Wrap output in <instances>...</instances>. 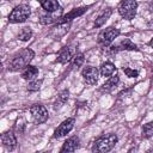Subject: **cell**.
<instances>
[{"label": "cell", "instance_id": "obj_12", "mask_svg": "<svg viewBox=\"0 0 153 153\" xmlns=\"http://www.w3.org/2000/svg\"><path fill=\"white\" fill-rule=\"evenodd\" d=\"M62 17V8L55 11V12H47V14H42L39 17V23L42 25H50L54 23H57L59 19Z\"/></svg>", "mask_w": 153, "mask_h": 153}, {"label": "cell", "instance_id": "obj_19", "mask_svg": "<svg viewBox=\"0 0 153 153\" xmlns=\"http://www.w3.org/2000/svg\"><path fill=\"white\" fill-rule=\"evenodd\" d=\"M118 81H120V76H118V74L111 75V76H110V78L102 85L100 91H103V92H110L111 90L115 88V86L118 84Z\"/></svg>", "mask_w": 153, "mask_h": 153}, {"label": "cell", "instance_id": "obj_8", "mask_svg": "<svg viewBox=\"0 0 153 153\" xmlns=\"http://www.w3.org/2000/svg\"><path fill=\"white\" fill-rule=\"evenodd\" d=\"M81 76L87 85H96L99 78V72L93 66H86L81 71Z\"/></svg>", "mask_w": 153, "mask_h": 153}, {"label": "cell", "instance_id": "obj_6", "mask_svg": "<svg viewBox=\"0 0 153 153\" xmlns=\"http://www.w3.org/2000/svg\"><path fill=\"white\" fill-rule=\"evenodd\" d=\"M30 114H31L32 120H33V122L36 124L44 123L48 120V117H49L47 108L44 105H42V104H33L30 108Z\"/></svg>", "mask_w": 153, "mask_h": 153}, {"label": "cell", "instance_id": "obj_4", "mask_svg": "<svg viewBox=\"0 0 153 153\" xmlns=\"http://www.w3.org/2000/svg\"><path fill=\"white\" fill-rule=\"evenodd\" d=\"M30 13H31L30 6L26 4H22V5L16 6L11 11V13L8 14V20H10V23H14V24L24 23L30 17Z\"/></svg>", "mask_w": 153, "mask_h": 153}, {"label": "cell", "instance_id": "obj_23", "mask_svg": "<svg viewBox=\"0 0 153 153\" xmlns=\"http://www.w3.org/2000/svg\"><path fill=\"white\" fill-rule=\"evenodd\" d=\"M152 136H153V121L143 124V127H142V137L149 139Z\"/></svg>", "mask_w": 153, "mask_h": 153}, {"label": "cell", "instance_id": "obj_25", "mask_svg": "<svg viewBox=\"0 0 153 153\" xmlns=\"http://www.w3.org/2000/svg\"><path fill=\"white\" fill-rule=\"evenodd\" d=\"M82 63H84V55H82V54H78V55L74 57L72 66H73L74 68H79Z\"/></svg>", "mask_w": 153, "mask_h": 153}, {"label": "cell", "instance_id": "obj_27", "mask_svg": "<svg viewBox=\"0 0 153 153\" xmlns=\"http://www.w3.org/2000/svg\"><path fill=\"white\" fill-rule=\"evenodd\" d=\"M147 27L151 29V30H153V19H151V20L147 23Z\"/></svg>", "mask_w": 153, "mask_h": 153}, {"label": "cell", "instance_id": "obj_13", "mask_svg": "<svg viewBox=\"0 0 153 153\" xmlns=\"http://www.w3.org/2000/svg\"><path fill=\"white\" fill-rule=\"evenodd\" d=\"M111 50L112 51H121V50H130V51H137L139 48L136 47V44H134L129 38H123L121 39L117 44L112 45L111 47Z\"/></svg>", "mask_w": 153, "mask_h": 153}, {"label": "cell", "instance_id": "obj_24", "mask_svg": "<svg viewBox=\"0 0 153 153\" xmlns=\"http://www.w3.org/2000/svg\"><path fill=\"white\" fill-rule=\"evenodd\" d=\"M42 82H43V80H42V79H39V80H38V79L30 80V81H29V84H27V90H29L30 92L37 91V90H39V87H41Z\"/></svg>", "mask_w": 153, "mask_h": 153}, {"label": "cell", "instance_id": "obj_16", "mask_svg": "<svg viewBox=\"0 0 153 153\" xmlns=\"http://www.w3.org/2000/svg\"><path fill=\"white\" fill-rule=\"evenodd\" d=\"M38 73H39V71H38L37 67L27 65V66L22 71V78H23L24 80H29V81H30V80L36 79V76L38 75Z\"/></svg>", "mask_w": 153, "mask_h": 153}, {"label": "cell", "instance_id": "obj_7", "mask_svg": "<svg viewBox=\"0 0 153 153\" xmlns=\"http://www.w3.org/2000/svg\"><path fill=\"white\" fill-rule=\"evenodd\" d=\"M75 54H76V45H73V44L66 45L59 51V54L56 56V62L62 63V65L68 63L75 57Z\"/></svg>", "mask_w": 153, "mask_h": 153}, {"label": "cell", "instance_id": "obj_2", "mask_svg": "<svg viewBox=\"0 0 153 153\" xmlns=\"http://www.w3.org/2000/svg\"><path fill=\"white\" fill-rule=\"evenodd\" d=\"M117 141H118V137L116 134H114V133L104 134V135L99 136L98 139H96V141L93 142V146H92V152H99V153L109 152L115 147Z\"/></svg>", "mask_w": 153, "mask_h": 153}, {"label": "cell", "instance_id": "obj_10", "mask_svg": "<svg viewBox=\"0 0 153 153\" xmlns=\"http://www.w3.org/2000/svg\"><path fill=\"white\" fill-rule=\"evenodd\" d=\"M1 142L2 146L7 151H14L17 147V137L13 133V130H7L1 135Z\"/></svg>", "mask_w": 153, "mask_h": 153}, {"label": "cell", "instance_id": "obj_3", "mask_svg": "<svg viewBox=\"0 0 153 153\" xmlns=\"http://www.w3.org/2000/svg\"><path fill=\"white\" fill-rule=\"evenodd\" d=\"M136 10H137L136 0H122L117 6V11L120 16L127 20L134 19V17L136 16Z\"/></svg>", "mask_w": 153, "mask_h": 153}, {"label": "cell", "instance_id": "obj_21", "mask_svg": "<svg viewBox=\"0 0 153 153\" xmlns=\"http://www.w3.org/2000/svg\"><path fill=\"white\" fill-rule=\"evenodd\" d=\"M68 97H69V91L68 90H63L59 93L55 103H54V110H59L67 100H68Z\"/></svg>", "mask_w": 153, "mask_h": 153}, {"label": "cell", "instance_id": "obj_5", "mask_svg": "<svg viewBox=\"0 0 153 153\" xmlns=\"http://www.w3.org/2000/svg\"><path fill=\"white\" fill-rule=\"evenodd\" d=\"M121 31L117 29V27H114V26H109L104 30H102L99 33H98V43L102 45V47H109L111 45V43L120 36Z\"/></svg>", "mask_w": 153, "mask_h": 153}, {"label": "cell", "instance_id": "obj_28", "mask_svg": "<svg viewBox=\"0 0 153 153\" xmlns=\"http://www.w3.org/2000/svg\"><path fill=\"white\" fill-rule=\"evenodd\" d=\"M148 44H149V45H151V47H152V48H153V38H152V39H151V41H149V43H148Z\"/></svg>", "mask_w": 153, "mask_h": 153}, {"label": "cell", "instance_id": "obj_26", "mask_svg": "<svg viewBox=\"0 0 153 153\" xmlns=\"http://www.w3.org/2000/svg\"><path fill=\"white\" fill-rule=\"evenodd\" d=\"M123 72L124 74L128 76V78H136L139 75V71L136 69H133V68H129V67H123Z\"/></svg>", "mask_w": 153, "mask_h": 153}, {"label": "cell", "instance_id": "obj_1", "mask_svg": "<svg viewBox=\"0 0 153 153\" xmlns=\"http://www.w3.org/2000/svg\"><path fill=\"white\" fill-rule=\"evenodd\" d=\"M35 57V51L30 48H24L17 51L8 62V69L12 72L23 71Z\"/></svg>", "mask_w": 153, "mask_h": 153}, {"label": "cell", "instance_id": "obj_22", "mask_svg": "<svg viewBox=\"0 0 153 153\" xmlns=\"http://www.w3.org/2000/svg\"><path fill=\"white\" fill-rule=\"evenodd\" d=\"M17 37H18V39H20V41H23V42L29 41V39L32 37V30H31V27H30V26H24V27H22L20 31L18 32Z\"/></svg>", "mask_w": 153, "mask_h": 153}, {"label": "cell", "instance_id": "obj_15", "mask_svg": "<svg viewBox=\"0 0 153 153\" xmlns=\"http://www.w3.org/2000/svg\"><path fill=\"white\" fill-rule=\"evenodd\" d=\"M79 147V137L78 136H71L69 139H67L65 141V143L62 145L60 152H74L76 148Z\"/></svg>", "mask_w": 153, "mask_h": 153}, {"label": "cell", "instance_id": "obj_18", "mask_svg": "<svg viewBox=\"0 0 153 153\" xmlns=\"http://www.w3.org/2000/svg\"><path fill=\"white\" fill-rule=\"evenodd\" d=\"M41 4V7L45 11V12H55L57 10H60V4L57 2V0H38Z\"/></svg>", "mask_w": 153, "mask_h": 153}, {"label": "cell", "instance_id": "obj_9", "mask_svg": "<svg viewBox=\"0 0 153 153\" xmlns=\"http://www.w3.org/2000/svg\"><path fill=\"white\" fill-rule=\"evenodd\" d=\"M74 123H75V120L73 118V117H71V118H67V120H65L56 129H55V131H54V137L55 139H60V137H62V136H65V135H67L73 128H74Z\"/></svg>", "mask_w": 153, "mask_h": 153}, {"label": "cell", "instance_id": "obj_11", "mask_svg": "<svg viewBox=\"0 0 153 153\" xmlns=\"http://www.w3.org/2000/svg\"><path fill=\"white\" fill-rule=\"evenodd\" d=\"M90 8V6H84V7H78V8H73L72 11H69L67 14L62 16L57 23H71L73 19H75L76 17L82 16L87 10Z\"/></svg>", "mask_w": 153, "mask_h": 153}, {"label": "cell", "instance_id": "obj_20", "mask_svg": "<svg viewBox=\"0 0 153 153\" xmlns=\"http://www.w3.org/2000/svg\"><path fill=\"white\" fill-rule=\"evenodd\" d=\"M116 71V67L112 62L110 61H105L100 65L99 67V73L102 76H111L114 74V72Z\"/></svg>", "mask_w": 153, "mask_h": 153}, {"label": "cell", "instance_id": "obj_17", "mask_svg": "<svg viewBox=\"0 0 153 153\" xmlns=\"http://www.w3.org/2000/svg\"><path fill=\"white\" fill-rule=\"evenodd\" d=\"M111 14H112V8H111V7L104 8V10L102 11V13L96 18V20H94V26H96V27H100L102 25H104L105 22L110 18Z\"/></svg>", "mask_w": 153, "mask_h": 153}, {"label": "cell", "instance_id": "obj_14", "mask_svg": "<svg viewBox=\"0 0 153 153\" xmlns=\"http://www.w3.org/2000/svg\"><path fill=\"white\" fill-rule=\"evenodd\" d=\"M69 26H71V23H56V25L51 29L50 35L55 39H59L60 37H62L63 35H66L68 32Z\"/></svg>", "mask_w": 153, "mask_h": 153}]
</instances>
